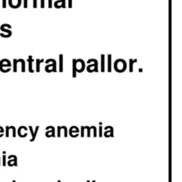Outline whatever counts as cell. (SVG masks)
<instances>
[{"instance_id": "1", "label": "cell", "mask_w": 182, "mask_h": 182, "mask_svg": "<svg viewBox=\"0 0 182 182\" xmlns=\"http://www.w3.org/2000/svg\"><path fill=\"white\" fill-rule=\"evenodd\" d=\"M114 68L118 73H123L127 69V63L124 59H118L114 63Z\"/></svg>"}, {"instance_id": "2", "label": "cell", "mask_w": 182, "mask_h": 182, "mask_svg": "<svg viewBox=\"0 0 182 182\" xmlns=\"http://www.w3.org/2000/svg\"><path fill=\"white\" fill-rule=\"evenodd\" d=\"M6 27H7V28L9 29H11V26L8 24H4L1 26V27H0V29H1L2 31H3V32H5L7 33V35H6V38H9V37H11V34H12V32H11V30H9V29H6Z\"/></svg>"}, {"instance_id": "3", "label": "cell", "mask_w": 182, "mask_h": 182, "mask_svg": "<svg viewBox=\"0 0 182 182\" xmlns=\"http://www.w3.org/2000/svg\"><path fill=\"white\" fill-rule=\"evenodd\" d=\"M50 62H52L53 63L51 65H47L45 67V70L47 73H49V68L52 67V70L54 72H56V61L54 60V59H48L47 61H46V63H49Z\"/></svg>"}, {"instance_id": "4", "label": "cell", "mask_w": 182, "mask_h": 182, "mask_svg": "<svg viewBox=\"0 0 182 182\" xmlns=\"http://www.w3.org/2000/svg\"><path fill=\"white\" fill-rule=\"evenodd\" d=\"M21 5V0H9V5L13 9H17Z\"/></svg>"}, {"instance_id": "5", "label": "cell", "mask_w": 182, "mask_h": 182, "mask_svg": "<svg viewBox=\"0 0 182 182\" xmlns=\"http://www.w3.org/2000/svg\"><path fill=\"white\" fill-rule=\"evenodd\" d=\"M54 7L56 9L60 8H66V0H57L54 2Z\"/></svg>"}, {"instance_id": "6", "label": "cell", "mask_w": 182, "mask_h": 182, "mask_svg": "<svg viewBox=\"0 0 182 182\" xmlns=\"http://www.w3.org/2000/svg\"><path fill=\"white\" fill-rule=\"evenodd\" d=\"M77 74V60L76 59H73V76L74 78L76 77Z\"/></svg>"}, {"instance_id": "7", "label": "cell", "mask_w": 182, "mask_h": 182, "mask_svg": "<svg viewBox=\"0 0 182 182\" xmlns=\"http://www.w3.org/2000/svg\"><path fill=\"white\" fill-rule=\"evenodd\" d=\"M77 61H78V62H80V64H81V66H80V69H78V70L77 71V72H78V73H82L83 71L85 70V68H86V63H85V61L83 60H82V59H80V58L78 59Z\"/></svg>"}, {"instance_id": "8", "label": "cell", "mask_w": 182, "mask_h": 182, "mask_svg": "<svg viewBox=\"0 0 182 182\" xmlns=\"http://www.w3.org/2000/svg\"><path fill=\"white\" fill-rule=\"evenodd\" d=\"M29 63V71L30 73H33L34 71L32 69V63L33 62V59L32 58V56H29V58L27 60Z\"/></svg>"}, {"instance_id": "9", "label": "cell", "mask_w": 182, "mask_h": 182, "mask_svg": "<svg viewBox=\"0 0 182 182\" xmlns=\"http://www.w3.org/2000/svg\"><path fill=\"white\" fill-rule=\"evenodd\" d=\"M63 54L59 55V71L63 72Z\"/></svg>"}, {"instance_id": "10", "label": "cell", "mask_w": 182, "mask_h": 182, "mask_svg": "<svg viewBox=\"0 0 182 182\" xmlns=\"http://www.w3.org/2000/svg\"><path fill=\"white\" fill-rule=\"evenodd\" d=\"M4 63H5V61H4V59L0 61V71H1L2 69L3 68V67H9V68H10V67L11 66V62L7 63V64H5Z\"/></svg>"}, {"instance_id": "11", "label": "cell", "mask_w": 182, "mask_h": 182, "mask_svg": "<svg viewBox=\"0 0 182 182\" xmlns=\"http://www.w3.org/2000/svg\"><path fill=\"white\" fill-rule=\"evenodd\" d=\"M44 62V60L43 59H41V60H39V59L37 58L36 59V71L37 72H40V65L41 63Z\"/></svg>"}, {"instance_id": "12", "label": "cell", "mask_w": 182, "mask_h": 182, "mask_svg": "<svg viewBox=\"0 0 182 182\" xmlns=\"http://www.w3.org/2000/svg\"><path fill=\"white\" fill-rule=\"evenodd\" d=\"M18 62L21 63V71H22V72H25V67H26V65H25V61L24 60V59H19V60H17Z\"/></svg>"}, {"instance_id": "13", "label": "cell", "mask_w": 182, "mask_h": 182, "mask_svg": "<svg viewBox=\"0 0 182 182\" xmlns=\"http://www.w3.org/2000/svg\"><path fill=\"white\" fill-rule=\"evenodd\" d=\"M101 61H102V64H101L102 71L103 72L105 71V56L103 54L101 55Z\"/></svg>"}, {"instance_id": "14", "label": "cell", "mask_w": 182, "mask_h": 182, "mask_svg": "<svg viewBox=\"0 0 182 182\" xmlns=\"http://www.w3.org/2000/svg\"><path fill=\"white\" fill-rule=\"evenodd\" d=\"M19 63L17 59H14V72L17 71V64Z\"/></svg>"}, {"instance_id": "15", "label": "cell", "mask_w": 182, "mask_h": 182, "mask_svg": "<svg viewBox=\"0 0 182 182\" xmlns=\"http://www.w3.org/2000/svg\"><path fill=\"white\" fill-rule=\"evenodd\" d=\"M111 71V55H108V71Z\"/></svg>"}, {"instance_id": "16", "label": "cell", "mask_w": 182, "mask_h": 182, "mask_svg": "<svg viewBox=\"0 0 182 182\" xmlns=\"http://www.w3.org/2000/svg\"><path fill=\"white\" fill-rule=\"evenodd\" d=\"M24 7L25 9L28 7V0H24Z\"/></svg>"}, {"instance_id": "17", "label": "cell", "mask_w": 182, "mask_h": 182, "mask_svg": "<svg viewBox=\"0 0 182 182\" xmlns=\"http://www.w3.org/2000/svg\"><path fill=\"white\" fill-rule=\"evenodd\" d=\"M7 7V0H2V8Z\"/></svg>"}, {"instance_id": "18", "label": "cell", "mask_w": 182, "mask_h": 182, "mask_svg": "<svg viewBox=\"0 0 182 182\" xmlns=\"http://www.w3.org/2000/svg\"><path fill=\"white\" fill-rule=\"evenodd\" d=\"M44 1H45V0H41V8H44L45 7Z\"/></svg>"}, {"instance_id": "19", "label": "cell", "mask_w": 182, "mask_h": 182, "mask_svg": "<svg viewBox=\"0 0 182 182\" xmlns=\"http://www.w3.org/2000/svg\"><path fill=\"white\" fill-rule=\"evenodd\" d=\"M33 8L37 7V0H33Z\"/></svg>"}, {"instance_id": "20", "label": "cell", "mask_w": 182, "mask_h": 182, "mask_svg": "<svg viewBox=\"0 0 182 182\" xmlns=\"http://www.w3.org/2000/svg\"><path fill=\"white\" fill-rule=\"evenodd\" d=\"M72 0H68V7L72 8Z\"/></svg>"}, {"instance_id": "21", "label": "cell", "mask_w": 182, "mask_h": 182, "mask_svg": "<svg viewBox=\"0 0 182 182\" xmlns=\"http://www.w3.org/2000/svg\"><path fill=\"white\" fill-rule=\"evenodd\" d=\"M49 8H52V0H49Z\"/></svg>"}]
</instances>
